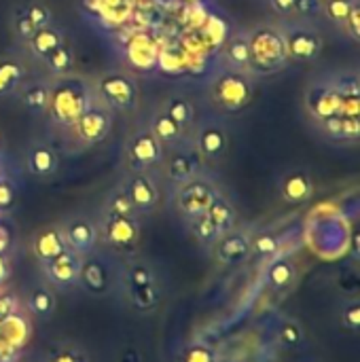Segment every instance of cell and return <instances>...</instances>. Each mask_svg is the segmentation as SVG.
<instances>
[{
    "mask_svg": "<svg viewBox=\"0 0 360 362\" xmlns=\"http://www.w3.org/2000/svg\"><path fill=\"white\" fill-rule=\"evenodd\" d=\"M93 104V91L83 76L62 74L49 85V119L59 127H72L76 119Z\"/></svg>",
    "mask_w": 360,
    "mask_h": 362,
    "instance_id": "obj_1",
    "label": "cell"
},
{
    "mask_svg": "<svg viewBox=\"0 0 360 362\" xmlns=\"http://www.w3.org/2000/svg\"><path fill=\"white\" fill-rule=\"evenodd\" d=\"M248 34V49H250V64L248 70L257 74H272L289 64L286 45L282 30L274 25H257Z\"/></svg>",
    "mask_w": 360,
    "mask_h": 362,
    "instance_id": "obj_2",
    "label": "cell"
},
{
    "mask_svg": "<svg viewBox=\"0 0 360 362\" xmlns=\"http://www.w3.org/2000/svg\"><path fill=\"white\" fill-rule=\"evenodd\" d=\"M210 100L225 112L242 110L252 100V81L246 70L225 66L210 83Z\"/></svg>",
    "mask_w": 360,
    "mask_h": 362,
    "instance_id": "obj_3",
    "label": "cell"
},
{
    "mask_svg": "<svg viewBox=\"0 0 360 362\" xmlns=\"http://www.w3.org/2000/svg\"><path fill=\"white\" fill-rule=\"evenodd\" d=\"M100 240L104 244L123 257H129L138 252V246L142 242V227L138 218L132 216H112V214H102V223L98 225Z\"/></svg>",
    "mask_w": 360,
    "mask_h": 362,
    "instance_id": "obj_4",
    "label": "cell"
},
{
    "mask_svg": "<svg viewBox=\"0 0 360 362\" xmlns=\"http://www.w3.org/2000/svg\"><path fill=\"white\" fill-rule=\"evenodd\" d=\"M95 95L108 110H132L138 102V85L125 72H106L95 81Z\"/></svg>",
    "mask_w": 360,
    "mask_h": 362,
    "instance_id": "obj_5",
    "label": "cell"
},
{
    "mask_svg": "<svg viewBox=\"0 0 360 362\" xmlns=\"http://www.w3.org/2000/svg\"><path fill=\"white\" fill-rule=\"evenodd\" d=\"M221 193L216 191V187L210 180L204 178H191L182 185H176V193H174V204L176 210L187 218L193 221L202 214H206V210L212 206V202L219 197Z\"/></svg>",
    "mask_w": 360,
    "mask_h": 362,
    "instance_id": "obj_6",
    "label": "cell"
},
{
    "mask_svg": "<svg viewBox=\"0 0 360 362\" xmlns=\"http://www.w3.org/2000/svg\"><path fill=\"white\" fill-rule=\"evenodd\" d=\"M306 110L316 121L323 123L331 117L339 115L342 108V95L333 83V78H320L312 81L306 89Z\"/></svg>",
    "mask_w": 360,
    "mask_h": 362,
    "instance_id": "obj_7",
    "label": "cell"
},
{
    "mask_svg": "<svg viewBox=\"0 0 360 362\" xmlns=\"http://www.w3.org/2000/svg\"><path fill=\"white\" fill-rule=\"evenodd\" d=\"M112 284H115V276H112V269L108 265V261L95 252L91 255H85L81 259V269H79V282L76 286L83 288L87 295L91 297H106L110 291H112Z\"/></svg>",
    "mask_w": 360,
    "mask_h": 362,
    "instance_id": "obj_8",
    "label": "cell"
},
{
    "mask_svg": "<svg viewBox=\"0 0 360 362\" xmlns=\"http://www.w3.org/2000/svg\"><path fill=\"white\" fill-rule=\"evenodd\" d=\"M284 36V45H286V55L289 59L295 62H314L320 57L323 53V36L318 34V30L310 28V25H289L286 30H282Z\"/></svg>",
    "mask_w": 360,
    "mask_h": 362,
    "instance_id": "obj_9",
    "label": "cell"
},
{
    "mask_svg": "<svg viewBox=\"0 0 360 362\" xmlns=\"http://www.w3.org/2000/svg\"><path fill=\"white\" fill-rule=\"evenodd\" d=\"M127 163L134 172H146L163 161V144L149 132H136L125 144Z\"/></svg>",
    "mask_w": 360,
    "mask_h": 362,
    "instance_id": "obj_10",
    "label": "cell"
},
{
    "mask_svg": "<svg viewBox=\"0 0 360 362\" xmlns=\"http://www.w3.org/2000/svg\"><path fill=\"white\" fill-rule=\"evenodd\" d=\"M59 227L68 244V250L76 252L79 257H85L98 250L100 231H98V223H93L89 216H83V214L70 216Z\"/></svg>",
    "mask_w": 360,
    "mask_h": 362,
    "instance_id": "obj_11",
    "label": "cell"
},
{
    "mask_svg": "<svg viewBox=\"0 0 360 362\" xmlns=\"http://www.w3.org/2000/svg\"><path fill=\"white\" fill-rule=\"evenodd\" d=\"M112 127V119H110V110L106 106H102L100 102H93L79 119L76 123L70 127L74 138L83 144H98L102 142Z\"/></svg>",
    "mask_w": 360,
    "mask_h": 362,
    "instance_id": "obj_12",
    "label": "cell"
},
{
    "mask_svg": "<svg viewBox=\"0 0 360 362\" xmlns=\"http://www.w3.org/2000/svg\"><path fill=\"white\" fill-rule=\"evenodd\" d=\"M125 193L129 195L138 216L151 214L159 208L161 202V191L155 182V178L149 172H134L125 182H123Z\"/></svg>",
    "mask_w": 360,
    "mask_h": 362,
    "instance_id": "obj_13",
    "label": "cell"
},
{
    "mask_svg": "<svg viewBox=\"0 0 360 362\" xmlns=\"http://www.w3.org/2000/svg\"><path fill=\"white\" fill-rule=\"evenodd\" d=\"M81 259L76 252L66 250L59 257L51 259L49 263H42V274L49 282L51 288L57 291H68L72 286H76L79 282V269H81Z\"/></svg>",
    "mask_w": 360,
    "mask_h": 362,
    "instance_id": "obj_14",
    "label": "cell"
},
{
    "mask_svg": "<svg viewBox=\"0 0 360 362\" xmlns=\"http://www.w3.org/2000/svg\"><path fill=\"white\" fill-rule=\"evenodd\" d=\"M252 255V238L244 231H227L214 242V259L221 265H242Z\"/></svg>",
    "mask_w": 360,
    "mask_h": 362,
    "instance_id": "obj_15",
    "label": "cell"
},
{
    "mask_svg": "<svg viewBox=\"0 0 360 362\" xmlns=\"http://www.w3.org/2000/svg\"><path fill=\"white\" fill-rule=\"evenodd\" d=\"M66 250H68V244L64 240V233H62V227L59 225L42 227L32 238V255H34V259L40 265L42 263H49L51 259L59 257Z\"/></svg>",
    "mask_w": 360,
    "mask_h": 362,
    "instance_id": "obj_16",
    "label": "cell"
},
{
    "mask_svg": "<svg viewBox=\"0 0 360 362\" xmlns=\"http://www.w3.org/2000/svg\"><path fill=\"white\" fill-rule=\"evenodd\" d=\"M227 144H229V138H227V132L221 125H216V123H204L197 129L195 146H197V155L199 157H204L208 161H219L225 155Z\"/></svg>",
    "mask_w": 360,
    "mask_h": 362,
    "instance_id": "obj_17",
    "label": "cell"
},
{
    "mask_svg": "<svg viewBox=\"0 0 360 362\" xmlns=\"http://www.w3.org/2000/svg\"><path fill=\"white\" fill-rule=\"evenodd\" d=\"M314 195V180L306 170H291L280 178V197L286 204L299 206Z\"/></svg>",
    "mask_w": 360,
    "mask_h": 362,
    "instance_id": "obj_18",
    "label": "cell"
},
{
    "mask_svg": "<svg viewBox=\"0 0 360 362\" xmlns=\"http://www.w3.org/2000/svg\"><path fill=\"white\" fill-rule=\"evenodd\" d=\"M199 170V155L189 151H174L163 159V174L170 182L182 185L197 176Z\"/></svg>",
    "mask_w": 360,
    "mask_h": 362,
    "instance_id": "obj_19",
    "label": "cell"
},
{
    "mask_svg": "<svg viewBox=\"0 0 360 362\" xmlns=\"http://www.w3.org/2000/svg\"><path fill=\"white\" fill-rule=\"evenodd\" d=\"M117 282L119 286L125 291H132V288H140V286H149V284H157L159 282V276H157V269L146 263V261H125L121 267H119V274H117Z\"/></svg>",
    "mask_w": 360,
    "mask_h": 362,
    "instance_id": "obj_20",
    "label": "cell"
},
{
    "mask_svg": "<svg viewBox=\"0 0 360 362\" xmlns=\"http://www.w3.org/2000/svg\"><path fill=\"white\" fill-rule=\"evenodd\" d=\"M59 157L53 146L45 142H36L25 153V170L36 178H49L57 172Z\"/></svg>",
    "mask_w": 360,
    "mask_h": 362,
    "instance_id": "obj_21",
    "label": "cell"
},
{
    "mask_svg": "<svg viewBox=\"0 0 360 362\" xmlns=\"http://www.w3.org/2000/svg\"><path fill=\"white\" fill-rule=\"evenodd\" d=\"M25 308L36 320H40V322L51 320L57 312L55 291L47 284H34L25 295Z\"/></svg>",
    "mask_w": 360,
    "mask_h": 362,
    "instance_id": "obj_22",
    "label": "cell"
},
{
    "mask_svg": "<svg viewBox=\"0 0 360 362\" xmlns=\"http://www.w3.org/2000/svg\"><path fill=\"white\" fill-rule=\"evenodd\" d=\"M64 40H66L64 30H62L59 25H55V23H49V25H45V28H38V30L25 40V45H28V49H30V53H32L34 57L45 59V57H47L55 47H59Z\"/></svg>",
    "mask_w": 360,
    "mask_h": 362,
    "instance_id": "obj_23",
    "label": "cell"
},
{
    "mask_svg": "<svg viewBox=\"0 0 360 362\" xmlns=\"http://www.w3.org/2000/svg\"><path fill=\"white\" fill-rule=\"evenodd\" d=\"M25 81V66L13 57L4 55L0 57V98L13 95Z\"/></svg>",
    "mask_w": 360,
    "mask_h": 362,
    "instance_id": "obj_24",
    "label": "cell"
},
{
    "mask_svg": "<svg viewBox=\"0 0 360 362\" xmlns=\"http://www.w3.org/2000/svg\"><path fill=\"white\" fill-rule=\"evenodd\" d=\"M125 299L136 312H153L163 301V286L157 282V284L132 288V291H125Z\"/></svg>",
    "mask_w": 360,
    "mask_h": 362,
    "instance_id": "obj_25",
    "label": "cell"
},
{
    "mask_svg": "<svg viewBox=\"0 0 360 362\" xmlns=\"http://www.w3.org/2000/svg\"><path fill=\"white\" fill-rule=\"evenodd\" d=\"M206 216H208V221L216 227V231H219L221 235L227 233V231H231V229H236V218H238L236 208H233V204H231L229 199H225L223 195H219V197L212 202V206L206 210Z\"/></svg>",
    "mask_w": 360,
    "mask_h": 362,
    "instance_id": "obj_26",
    "label": "cell"
},
{
    "mask_svg": "<svg viewBox=\"0 0 360 362\" xmlns=\"http://www.w3.org/2000/svg\"><path fill=\"white\" fill-rule=\"evenodd\" d=\"M297 278V267L293 261L289 259H276L269 263L267 272H265V282L272 291H284L289 288Z\"/></svg>",
    "mask_w": 360,
    "mask_h": 362,
    "instance_id": "obj_27",
    "label": "cell"
},
{
    "mask_svg": "<svg viewBox=\"0 0 360 362\" xmlns=\"http://www.w3.org/2000/svg\"><path fill=\"white\" fill-rule=\"evenodd\" d=\"M225 62L231 68H238V70H246L248 72L250 49H248V34L246 32L233 34L227 40V45H225Z\"/></svg>",
    "mask_w": 360,
    "mask_h": 362,
    "instance_id": "obj_28",
    "label": "cell"
},
{
    "mask_svg": "<svg viewBox=\"0 0 360 362\" xmlns=\"http://www.w3.org/2000/svg\"><path fill=\"white\" fill-rule=\"evenodd\" d=\"M323 132L333 140H356L360 136V121L350 117H331L323 123H318Z\"/></svg>",
    "mask_w": 360,
    "mask_h": 362,
    "instance_id": "obj_29",
    "label": "cell"
},
{
    "mask_svg": "<svg viewBox=\"0 0 360 362\" xmlns=\"http://www.w3.org/2000/svg\"><path fill=\"white\" fill-rule=\"evenodd\" d=\"M42 362H91V356L74 341H57L47 350Z\"/></svg>",
    "mask_w": 360,
    "mask_h": 362,
    "instance_id": "obj_30",
    "label": "cell"
},
{
    "mask_svg": "<svg viewBox=\"0 0 360 362\" xmlns=\"http://www.w3.org/2000/svg\"><path fill=\"white\" fill-rule=\"evenodd\" d=\"M149 132H151L161 144H174V142H178L180 136H182V127H180L176 121H172L163 110H159V112L153 115Z\"/></svg>",
    "mask_w": 360,
    "mask_h": 362,
    "instance_id": "obj_31",
    "label": "cell"
},
{
    "mask_svg": "<svg viewBox=\"0 0 360 362\" xmlns=\"http://www.w3.org/2000/svg\"><path fill=\"white\" fill-rule=\"evenodd\" d=\"M21 104L34 112V115H42L47 112V106H49V85L47 83H32V85H25L21 89Z\"/></svg>",
    "mask_w": 360,
    "mask_h": 362,
    "instance_id": "obj_32",
    "label": "cell"
},
{
    "mask_svg": "<svg viewBox=\"0 0 360 362\" xmlns=\"http://www.w3.org/2000/svg\"><path fill=\"white\" fill-rule=\"evenodd\" d=\"M47 68L55 74V76H62V74H68L72 70V64H74V51L70 49V45L64 40L59 47H55L45 59Z\"/></svg>",
    "mask_w": 360,
    "mask_h": 362,
    "instance_id": "obj_33",
    "label": "cell"
},
{
    "mask_svg": "<svg viewBox=\"0 0 360 362\" xmlns=\"http://www.w3.org/2000/svg\"><path fill=\"white\" fill-rule=\"evenodd\" d=\"M163 112H166L172 121H176L182 129L193 121V106H191V102H189L187 98H182V95H170V98L166 100V104H163Z\"/></svg>",
    "mask_w": 360,
    "mask_h": 362,
    "instance_id": "obj_34",
    "label": "cell"
},
{
    "mask_svg": "<svg viewBox=\"0 0 360 362\" xmlns=\"http://www.w3.org/2000/svg\"><path fill=\"white\" fill-rule=\"evenodd\" d=\"M104 214L140 218L138 212H136V208H134V204H132V199H129V195L125 193L123 187L115 189V191L108 195V199H106V204H104Z\"/></svg>",
    "mask_w": 360,
    "mask_h": 362,
    "instance_id": "obj_35",
    "label": "cell"
},
{
    "mask_svg": "<svg viewBox=\"0 0 360 362\" xmlns=\"http://www.w3.org/2000/svg\"><path fill=\"white\" fill-rule=\"evenodd\" d=\"M278 341L286 348V350H299L306 341V333L303 327L297 320H282L278 327Z\"/></svg>",
    "mask_w": 360,
    "mask_h": 362,
    "instance_id": "obj_36",
    "label": "cell"
},
{
    "mask_svg": "<svg viewBox=\"0 0 360 362\" xmlns=\"http://www.w3.org/2000/svg\"><path fill=\"white\" fill-rule=\"evenodd\" d=\"M21 11L25 13V17L32 21V25L36 30L53 23V13H51V8L42 0H28V2L21 4Z\"/></svg>",
    "mask_w": 360,
    "mask_h": 362,
    "instance_id": "obj_37",
    "label": "cell"
},
{
    "mask_svg": "<svg viewBox=\"0 0 360 362\" xmlns=\"http://www.w3.org/2000/svg\"><path fill=\"white\" fill-rule=\"evenodd\" d=\"M189 223H191V231H193L195 240H197L202 246H214V242L221 238V233H219L216 227L208 221L206 214H202V216H197V218H193V221H189Z\"/></svg>",
    "mask_w": 360,
    "mask_h": 362,
    "instance_id": "obj_38",
    "label": "cell"
},
{
    "mask_svg": "<svg viewBox=\"0 0 360 362\" xmlns=\"http://www.w3.org/2000/svg\"><path fill=\"white\" fill-rule=\"evenodd\" d=\"M356 2H359V0H325L323 8H325L327 17H329L333 23H337V25L344 28V23H346L348 15H350L352 6H354Z\"/></svg>",
    "mask_w": 360,
    "mask_h": 362,
    "instance_id": "obj_39",
    "label": "cell"
},
{
    "mask_svg": "<svg viewBox=\"0 0 360 362\" xmlns=\"http://www.w3.org/2000/svg\"><path fill=\"white\" fill-rule=\"evenodd\" d=\"M280 240L274 233H261L252 240V252L261 259H269L278 252Z\"/></svg>",
    "mask_w": 360,
    "mask_h": 362,
    "instance_id": "obj_40",
    "label": "cell"
},
{
    "mask_svg": "<svg viewBox=\"0 0 360 362\" xmlns=\"http://www.w3.org/2000/svg\"><path fill=\"white\" fill-rule=\"evenodd\" d=\"M342 325L352 331V333H359L360 329V303L359 299H352V301H346L344 308H342Z\"/></svg>",
    "mask_w": 360,
    "mask_h": 362,
    "instance_id": "obj_41",
    "label": "cell"
},
{
    "mask_svg": "<svg viewBox=\"0 0 360 362\" xmlns=\"http://www.w3.org/2000/svg\"><path fill=\"white\" fill-rule=\"evenodd\" d=\"M11 25H13V32H15V36L19 38V40H28L34 32H36V28L32 25V21L25 17V13L21 11V6L13 13V21H11Z\"/></svg>",
    "mask_w": 360,
    "mask_h": 362,
    "instance_id": "obj_42",
    "label": "cell"
},
{
    "mask_svg": "<svg viewBox=\"0 0 360 362\" xmlns=\"http://www.w3.org/2000/svg\"><path fill=\"white\" fill-rule=\"evenodd\" d=\"M185 362H216V356L208 346H193L189 348Z\"/></svg>",
    "mask_w": 360,
    "mask_h": 362,
    "instance_id": "obj_43",
    "label": "cell"
},
{
    "mask_svg": "<svg viewBox=\"0 0 360 362\" xmlns=\"http://www.w3.org/2000/svg\"><path fill=\"white\" fill-rule=\"evenodd\" d=\"M17 310V299L15 295H0V325L6 322Z\"/></svg>",
    "mask_w": 360,
    "mask_h": 362,
    "instance_id": "obj_44",
    "label": "cell"
},
{
    "mask_svg": "<svg viewBox=\"0 0 360 362\" xmlns=\"http://www.w3.org/2000/svg\"><path fill=\"white\" fill-rule=\"evenodd\" d=\"M344 30H348L352 38H359V34H360V4L359 2L352 6V11H350L348 19H346V23H344Z\"/></svg>",
    "mask_w": 360,
    "mask_h": 362,
    "instance_id": "obj_45",
    "label": "cell"
},
{
    "mask_svg": "<svg viewBox=\"0 0 360 362\" xmlns=\"http://www.w3.org/2000/svg\"><path fill=\"white\" fill-rule=\"evenodd\" d=\"M13 197H15V189H13L11 180H0V208L11 206Z\"/></svg>",
    "mask_w": 360,
    "mask_h": 362,
    "instance_id": "obj_46",
    "label": "cell"
},
{
    "mask_svg": "<svg viewBox=\"0 0 360 362\" xmlns=\"http://www.w3.org/2000/svg\"><path fill=\"white\" fill-rule=\"evenodd\" d=\"M323 8L320 0H297L295 13L299 15H310V13H318Z\"/></svg>",
    "mask_w": 360,
    "mask_h": 362,
    "instance_id": "obj_47",
    "label": "cell"
},
{
    "mask_svg": "<svg viewBox=\"0 0 360 362\" xmlns=\"http://www.w3.org/2000/svg\"><path fill=\"white\" fill-rule=\"evenodd\" d=\"M295 6H297V0H272V8L278 13V15H293L295 13Z\"/></svg>",
    "mask_w": 360,
    "mask_h": 362,
    "instance_id": "obj_48",
    "label": "cell"
},
{
    "mask_svg": "<svg viewBox=\"0 0 360 362\" xmlns=\"http://www.w3.org/2000/svg\"><path fill=\"white\" fill-rule=\"evenodd\" d=\"M8 244H11V235L8 231L0 225V255H4L8 250Z\"/></svg>",
    "mask_w": 360,
    "mask_h": 362,
    "instance_id": "obj_49",
    "label": "cell"
},
{
    "mask_svg": "<svg viewBox=\"0 0 360 362\" xmlns=\"http://www.w3.org/2000/svg\"><path fill=\"white\" fill-rule=\"evenodd\" d=\"M6 278H8V263H6V259L0 255V284H2Z\"/></svg>",
    "mask_w": 360,
    "mask_h": 362,
    "instance_id": "obj_50",
    "label": "cell"
},
{
    "mask_svg": "<svg viewBox=\"0 0 360 362\" xmlns=\"http://www.w3.org/2000/svg\"><path fill=\"white\" fill-rule=\"evenodd\" d=\"M19 362H32V361H19Z\"/></svg>",
    "mask_w": 360,
    "mask_h": 362,
    "instance_id": "obj_51",
    "label": "cell"
}]
</instances>
